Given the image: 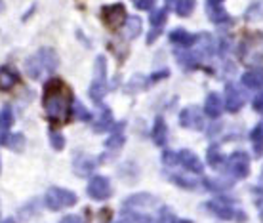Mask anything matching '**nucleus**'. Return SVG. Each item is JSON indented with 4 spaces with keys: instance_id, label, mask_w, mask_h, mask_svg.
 <instances>
[{
    "instance_id": "nucleus-38",
    "label": "nucleus",
    "mask_w": 263,
    "mask_h": 223,
    "mask_svg": "<svg viewBox=\"0 0 263 223\" xmlns=\"http://www.w3.org/2000/svg\"><path fill=\"white\" fill-rule=\"evenodd\" d=\"M170 75V71L168 69H164V71H160V72H155V75H151V80L155 82V80H160V79H166Z\"/></svg>"
},
{
    "instance_id": "nucleus-18",
    "label": "nucleus",
    "mask_w": 263,
    "mask_h": 223,
    "mask_svg": "<svg viewBox=\"0 0 263 223\" xmlns=\"http://www.w3.org/2000/svg\"><path fill=\"white\" fill-rule=\"evenodd\" d=\"M93 168H96V160H93L92 157H88V155H79V157L74 158V172L80 174V176L92 174Z\"/></svg>"
},
{
    "instance_id": "nucleus-40",
    "label": "nucleus",
    "mask_w": 263,
    "mask_h": 223,
    "mask_svg": "<svg viewBox=\"0 0 263 223\" xmlns=\"http://www.w3.org/2000/svg\"><path fill=\"white\" fill-rule=\"evenodd\" d=\"M174 223H193L191 219H181V217H176V221Z\"/></svg>"
},
{
    "instance_id": "nucleus-32",
    "label": "nucleus",
    "mask_w": 263,
    "mask_h": 223,
    "mask_svg": "<svg viewBox=\"0 0 263 223\" xmlns=\"http://www.w3.org/2000/svg\"><path fill=\"white\" fill-rule=\"evenodd\" d=\"M50 143H52V147L55 149V151H61L63 147H65V138H63V134H60V132H50Z\"/></svg>"
},
{
    "instance_id": "nucleus-19",
    "label": "nucleus",
    "mask_w": 263,
    "mask_h": 223,
    "mask_svg": "<svg viewBox=\"0 0 263 223\" xmlns=\"http://www.w3.org/2000/svg\"><path fill=\"white\" fill-rule=\"evenodd\" d=\"M242 84L250 90H261L263 88V71H248L242 75Z\"/></svg>"
},
{
    "instance_id": "nucleus-23",
    "label": "nucleus",
    "mask_w": 263,
    "mask_h": 223,
    "mask_svg": "<svg viewBox=\"0 0 263 223\" xmlns=\"http://www.w3.org/2000/svg\"><path fill=\"white\" fill-rule=\"evenodd\" d=\"M208 10H206V13H208V17H210L214 23H225V21H229L231 17H229V13L225 12L223 8L221 6H206Z\"/></svg>"
},
{
    "instance_id": "nucleus-35",
    "label": "nucleus",
    "mask_w": 263,
    "mask_h": 223,
    "mask_svg": "<svg viewBox=\"0 0 263 223\" xmlns=\"http://www.w3.org/2000/svg\"><path fill=\"white\" fill-rule=\"evenodd\" d=\"M155 2H157V0H136L134 4L138 6V10H147V12H149V10H153Z\"/></svg>"
},
{
    "instance_id": "nucleus-21",
    "label": "nucleus",
    "mask_w": 263,
    "mask_h": 223,
    "mask_svg": "<svg viewBox=\"0 0 263 223\" xmlns=\"http://www.w3.org/2000/svg\"><path fill=\"white\" fill-rule=\"evenodd\" d=\"M250 139L252 143H254V155L256 157H263V122L252 130Z\"/></svg>"
},
{
    "instance_id": "nucleus-15",
    "label": "nucleus",
    "mask_w": 263,
    "mask_h": 223,
    "mask_svg": "<svg viewBox=\"0 0 263 223\" xmlns=\"http://www.w3.org/2000/svg\"><path fill=\"white\" fill-rule=\"evenodd\" d=\"M149 204H157V198L149 195V193H138V195H132L124 200V208H145Z\"/></svg>"
},
{
    "instance_id": "nucleus-24",
    "label": "nucleus",
    "mask_w": 263,
    "mask_h": 223,
    "mask_svg": "<svg viewBox=\"0 0 263 223\" xmlns=\"http://www.w3.org/2000/svg\"><path fill=\"white\" fill-rule=\"evenodd\" d=\"M197 0H176V13L179 17H189L195 10Z\"/></svg>"
},
{
    "instance_id": "nucleus-16",
    "label": "nucleus",
    "mask_w": 263,
    "mask_h": 223,
    "mask_svg": "<svg viewBox=\"0 0 263 223\" xmlns=\"http://www.w3.org/2000/svg\"><path fill=\"white\" fill-rule=\"evenodd\" d=\"M122 130H124V122H120V124L115 126L112 134L107 138V141H105L107 151H119L120 147L124 145V134H122Z\"/></svg>"
},
{
    "instance_id": "nucleus-1",
    "label": "nucleus",
    "mask_w": 263,
    "mask_h": 223,
    "mask_svg": "<svg viewBox=\"0 0 263 223\" xmlns=\"http://www.w3.org/2000/svg\"><path fill=\"white\" fill-rule=\"evenodd\" d=\"M42 105L46 111V118L52 124H65L72 115L74 105L72 90L61 79L48 80L42 94Z\"/></svg>"
},
{
    "instance_id": "nucleus-45",
    "label": "nucleus",
    "mask_w": 263,
    "mask_h": 223,
    "mask_svg": "<svg viewBox=\"0 0 263 223\" xmlns=\"http://www.w3.org/2000/svg\"><path fill=\"white\" fill-rule=\"evenodd\" d=\"M134 2H136V0H134Z\"/></svg>"
},
{
    "instance_id": "nucleus-3",
    "label": "nucleus",
    "mask_w": 263,
    "mask_h": 223,
    "mask_svg": "<svg viewBox=\"0 0 263 223\" xmlns=\"http://www.w3.org/2000/svg\"><path fill=\"white\" fill-rule=\"evenodd\" d=\"M44 202L52 212H58L61 208H71L79 202V197L69 189H61V187H50L46 191Z\"/></svg>"
},
{
    "instance_id": "nucleus-14",
    "label": "nucleus",
    "mask_w": 263,
    "mask_h": 223,
    "mask_svg": "<svg viewBox=\"0 0 263 223\" xmlns=\"http://www.w3.org/2000/svg\"><path fill=\"white\" fill-rule=\"evenodd\" d=\"M151 138H153V141L158 145V147H166V143H168V126H166V120L162 117L155 118Z\"/></svg>"
},
{
    "instance_id": "nucleus-39",
    "label": "nucleus",
    "mask_w": 263,
    "mask_h": 223,
    "mask_svg": "<svg viewBox=\"0 0 263 223\" xmlns=\"http://www.w3.org/2000/svg\"><path fill=\"white\" fill-rule=\"evenodd\" d=\"M223 0H206V6H219Z\"/></svg>"
},
{
    "instance_id": "nucleus-11",
    "label": "nucleus",
    "mask_w": 263,
    "mask_h": 223,
    "mask_svg": "<svg viewBox=\"0 0 263 223\" xmlns=\"http://www.w3.org/2000/svg\"><path fill=\"white\" fill-rule=\"evenodd\" d=\"M242 105H244V96L235 88V84L225 86V103H223L225 109L229 113H237L242 109Z\"/></svg>"
},
{
    "instance_id": "nucleus-36",
    "label": "nucleus",
    "mask_w": 263,
    "mask_h": 223,
    "mask_svg": "<svg viewBox=\"0 0 263 223\" xmlns=\"http://www.w3.org/2000/svg\"><path fill=\"white\" fill-rule=\"evenodd\" d=\"M254 109H256L257 113H261V115H263V94H259V96L254 99Z\"/></svg>"
},
{
    "instance_id": "nucleus-7",
    "label": "nucleus",
    "mask_w": 263,
    "mask_h": 223,
    "mask_svg": "<svg viewBox=\"0 0 263 223\" xmlns=\"http://www.w3.org/2000/svg\"><path fill=\"white\" fill-rule=\"evenodd\" d=\"M88 197L92 198V200H107V198L112 195V189H111V181H109V177L105 176H93L90 181H88Z\"/></svg>"
},
{
    "instance_id": "nucleus-2",
    "label": "nucleus",
    "mask_w": 263,
    "mask_h": 223,
    "mask_svg": "<svg viewBox=\"0 0 263 223\" xmlns=\"http://www.w3.org/2000/svg\"><path fill=\"white\" fill-rule=\"evenodd\" d=\"M58 65H60V59H58L55 50H52V48H40L39 52L25 61V71L31 79L39 80L44 75H48V72L55 71Z\"/></svg>"
},
{
    "instance_id": "nucleus-34",
    "label": "nucleus",
    "mask_w": 263,
    "mask_h": 223,
    "mask_svg": "<svg viewBox=\"0 0 263 223\" xmlns=\"http://www.w3.org/2000/svg\"><path fill=\"white\" fill-rule=\"evenodd\" d=\"M162 160H164V164H168V166L178 164V153H170V151H166L164 155H162Z\"/></svg>"
},
{
    "instance_id": "nucleus-41",
    "label": "nucleus",
    "mask_w": 263,
    "mask_h": 223,
    "mask_svg": "<svg viewBox=\"0 0 263 223\" xmlns=\"http://www.w3.org/2000/svg\"><path fill=\"white\" fill-rule=\"evenodd\" d=\"M0 223H15V219H13V217H8V219H4V221H0Z\"/></svg>"
},
{
    "instance_id": "nucleus-44",
    "label": "nucleus",
    "mask_w": 263,
    "mask_h": 223,
    "mask_svg": "<svg viewBox=\"0 0 263 223\" xmlns=\"http://www.w3.org/2000/svg\"><path fill=\"white\" fill-rule=\"evenodd\" d=\"M0 168H2V164H0Z\"/></svg>"
},
{
    "instance_id": "nucleus-26",
    "label": "nucleus",
    "mask_w": 263,
    "mask_h": 223,
    "mask_svg": "<svg viewBox=\"0 0 263 223\" xmlns=\"http://www.w3.org/2000/svg\"><path fill=\"white\" fill-rule=\"evenodd\" d=\"M206 158H208V164H210L212 168H219L221 164H225V157L221 155V151L217 149L216 145H212L210 149H208Z\"/></svg>"
},
{
    "instance_id": "nucleus-43",
    "label": "nucleus",
    "mask_w": 263,
    "mask_h": 223,
    "mask_svg": "<svg viewBox=\"0 0 263 223\" xmlns=\"http://www.w3.org/2000/svg\"><path fill=\"white\" fill-rule=\"evenodd\" d=\"M117 223H124V221H117Z\"/></svg>"
},
{
    "instance_id": "nucleus-20",
    "label": "nucleus",
    "mask_w": 263,
    "mask_h": 223,
    "mask_svg": "<svg viewBox=\"0 0 263 223\" xmlns=\"http://www.w3.org/2000/svg\"><path fill=\"white\" fill-rule=\"evenodd\" d=\"M111 124H112L111 109L103 107V109H101V115H99V120H96V122H93V130L98 132V134H101V132L109 130V128H111Z\"/></svg>"
},
{
    "instance_id": "nucleus-25",
    "label": "nucleus",
    "mask_w": 263,
    "mask_h": 223,
    "mask_svg": "<svg viewBox=\"0 0 263 223\" xmlns=\"http://www.w3.org/2000/svg\"><path fill=\"white\" fill-rule=\"evenodd\" d=\"M126 25H122L126 29V36L128 39H136L139 34V31H141V20L139 17H126L124 21Z\"/></svg>"
},
{
    "instance_id": "nucleus-31",
    "label": "nucleus",
    "mask_w": 263,
    "mask_h": 223,
    "mask_svg": "<svg viewBox=\"0 0 263 223\" xmlns=\"http://www.w3.org/2000/svg\"><path fill=\"white\" fill-rule=\"evenodd\" d=\"M170 181H174V183L183 187V189H193L197 185L193 177H185V176H170Z\"/></svg>"
},
{
    "instance_id": "nucleus-42",
    "label": "nucleus",
    "mask_w": 263,
    "mask_h": 223,
    "mask_svg": "<svg viewBox=\"0 0 263 223\" xmlns=\"http://www.w3.org/2000/svg\"><path fill=\"white\" fill-rule=\"evenodd\" d=\"M261 179H263V170H261Z\"/></svg>"
},
{
    "instance_id": "nucleus-10",
    "label": "nucleus",
    "mask_w": 263,
    "mask_h": 223,
    "mask_svg": "<svg viewBox=\"0 0 263 223\" xmlns=\"http://www.w3.org/2000/svg\"><path fill=\"white\" fill-rule=\"evenodd\" d=\"M178 164H181L185 170L191 172V174H202L204 170V164L200 162V158L189 149H183V151L178 153Z\"/></svg>"
},
{
    "instance_id": "nucleus-8",
    "label": "nucleus",
    "mask_w": 263,
    "mask_h": 223,
    "mask_svg": "<svg viewBox=\"0 0 263 223\" xmlns=\"http://www.w3.org/2000/svg\"><path fill=\"white\" fill-rule=\"evenodd\" d=\"M227 168L235 177L238 179H244L250 174V157L244 151H235L227 158Z\"/></svg>"
},
{
    "instance_id": "nucleus-13",
    "label": "nucleus",
    "mask_w": 263,
    "mask_h": 223,
    "mask_svg": "<svg viewBox=\"0 0 263 223\" xmlns=\"http://www.w3.org/2000/svg\"><path fill=\"white\" fill-rule=\"evenodd\" d=\"M168 39H170L172 44H176V46H181V48H189V46H195L197 44V39L195 34L187 33L185 29H174L170 34H168Z\"/></svg>"
},
{
    "instance_id": "nucleus-27",
    "label": "nucleus",
    "mask_w": 263,
    "mask_h": 223,
    "mask_svg": "<svg viewBox=\"0 0 263 223\" xmlns=\"http://www.w3.org/2000/svg\"><path fill=\"white\" fill-rule=\"evenodd\" d=\"M166 20H168V8H160V10H155V12L149 15V21H151V25L155 29H160V27L164 25Z\"/></svg>"
},
{
    "instance_id": "nucleus-12",
    "label": "nucleus",
    "mask_w": 263,
    "mask_h": 223,
    "mask_svg": "<svg viewBox=\"0 0 263 223\" xmlns=\"http://www.w3.org/2000/svg\"><path fill=\"white\" fill-rule=\"evenodd\" d=\"M204 113H206L210 118L221 117V113H223V99H221L219 94L212 92L206 96V101H204Z\"/></svg>"
},
{
    "instance_id": "nucleus-17",
    "label": "nucleus",
    "mask_w": 263,
    "mask_h": 223,
    "mask_svg": "<svg viewBox=\"0 0 263 223\" xmlns=\"http://www.w3.org/2000/svg\"><path fill=\"white\" fill-rule=\"evenodd\" d=\"M15 82H20V75L10 67H0V90H10Z\"/></svg>"
},
{
    "instance_id": "nucleus-33",
    "label": "nucleus",
    "mask_w": 263,
    "mask_h": 223,
    "mask_svg": "<svg viewBox=\"0 0 263 223\" xmlns=\"http://www.w3.org/2000/svg\"><path fill=\"white\" fill-rule=\"evenodd\" d=\"M109 219H111V210L109 208H103V210H99L93 216V223H107Z\"/></svg>"
},
{
    "instance_id": "nucleus-5",
    "label": "nucleus",
    "mask_w": 263,
    "mask_h": 223,
    "mask_svg": "<svg viewBox=\"0 0 263 223\" xmlns=\"http://www.w3.org/2000/svg\"><path fill=\"white\" fill-rule=\"evenodd\" d=\"M206 208L214 214L216 217L219 219H225V221H229V219H246V214L244 212H238L235 206L227 200H210V202H206Z\"/></svg>"
},
{
    "instance_id": "nucleus-4",
    "label": "nucleus",
    "mask_w": 263,
    "mask_h": 223,
    "mask_svg": "<svg viewBox=\"0 0 263 223\" xmlns=\"http://www.w3.org/2000/svg\"><path fill=\"white\" fill-rule=\"evenodd\" d=\"M96 75H93L92 86H90V98L96 103H101V99L105 98L107 94V61L103 55H99L96 59Z\"/></svg>"
},
{
    "instance_id": "nucleus-22",
    "label": "nucleus",
    "mask_w": 263,
    "mask_h": 223,
    "mask_svg": "<svg viewBox=\"0 0 263 223\" xmlns=\"http://www.w3.org/2000/svg\"><path fill=\"white\" fill-rule=\"evenodd\" d=\"M124 223H151V217L147 214H139L136 208H124Z\"/></svg>"
},
{
    "instance_id": "nucleus-30",
    "label": "nucleus",
    "mask_w": 263,
    "mask_h": 223,
    "mask_svg": "<svg viewBox=\"0 0 263 223\" xmlns=\"http://www.w3.org/2000/svg\"><path fill=\"white\" fill-rule=\"evenodd\" d=\"M72 109H74V115H77V118L79 120H84V122H88V120H92V113L88 111L80 101H74V105H72Z\"/></svg>"
},
{
    "instance_id": "nucleus-6",
    "label": "nucleus",
    "mask_w": 263,
    "mask_h": 223,
    "mask_svg": "<svg viewBox=\"0 0 263 223\" xmlns=\"http://www.w3.org/2000/svg\"><path fill=\"white\" fill-rule=\"evenodd\" d=\"M126 8L124 4H111V6H103L101 8V20L105 23L109 29H120V27L124 25L126 21Z\"/></svg>"
},
{
    "instance_id": "nucleus-29",
    "label": "nucleus",
    "mask_w": 263,
    "mask_h": 223,
    "mask_svg": "<svg viewBox=\"0 0 263 223\" xmlns=\"http://www.w3.org/2000/svg\"><path fill=\"white\" fill-rule=\"evenodd\" d=\"M13 122V113H12V107H4L2 111H0V132H8V128L12 126Z\"/></svg>"
},
{
    "instance_id": "nucleus-28",
    "label": "nucleus",
    "mask_w": 263,
    "mask_h": 223,
    "mask_svg": "<svg viewBox=\"0 0 263 223\" xmlns=\"http://www.w3.org/2000/svg\"><path fill=\"white\" fill-rule=\"evenodd\" d=\"M6 143L12 151H23V147H25V136L20 134V132H15V134L10 136V139H6Z\"/></svg>"
},
{
    "instance_id": "nucleus-37",
    "label": "nucleus",
    "mask_w": 263,
    "mask_h": 223,
    "mask_svg": "<svg viewBox=\"0 0 263 223\" xmlns=\"http://www.w3.org/2000/svg\"><path fill=\"white\" fill-rule=\"evenodd\" d=\"M60 223H84L80 216H65Z\"/></svg>"
},
{
    "instance_id": "nucleus-9",
    "label": "nucleus",
    "mask_w": 263,
    "mask_h": 223,
    "mask_svg": "<svg viewBox=\"0 0 263 223\" xmlns=\"http://www.w3.org/2000/svg\"><path fill=\"white\" fill-rule=\"evenodd\" d=\"M179 124L183 126V128H187V130H202L204 128V117L202 113H200V109L195 105L191 107H185L183 111L179 113Z\"/></svg>"
}]
</instances>
